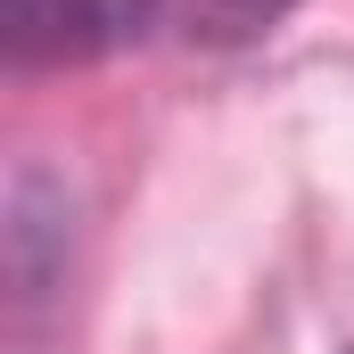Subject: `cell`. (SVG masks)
<instances>
[{"label":"cell","mask_w":354,"mask_h":354,"mask_svg":"<svg viewBox=\"0 0 354 354\" xmlns=\"http://www.w3.org/2000/svg\"><path fill=\"white\" fill-rule=\"evenodd\" d=\"M149 25V0H8L17 58H91Z\"/></svg>","instance_id":"1"},{"label":"cell","mask_w":354,"mask_h":354,"mask_svg":"<svg viewBox=\"0 0 354 354\" xmlns=\"http://www.w3.org/2000/svg\"><path fill=\"white\" fill-rule=\"evenodd\" d=\"M288 8H297V0H189V25H198L206 41H256V33H272Z\"/></svg>","instance_id":"2"}]
</instances>
